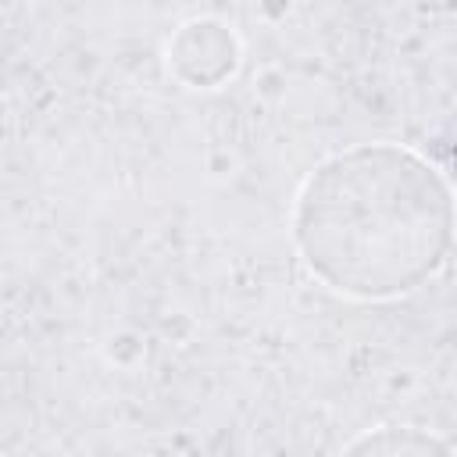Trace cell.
Returning <instances> with one entry per match:
<instances>
[{
	"label": "cell",
	"instance_id": "6da1fadb",
	"mask_svg": "<svg viewBox=\"0 0 457 457\" xmlns=\"http://www.w3.org/2000/svg\"><path fill=\"white\" fill-rule=\"evenodd\" d=\"M293 243L339 296L378 303L432 282L453 250L446 175L403 143H357L318 161L293 200Z\"/></svg>",
	"mask_w": 457,
	"mask_h": 457
},
{
	"label": "cell",
	"instance_id": "7a4b0ae2",
	"mask_svg": "<svg viewBox=\"0 0 457 457\" xmlns=\"http://www.w3.org/2000/svg\"><path fill=\"white\" fill-rule=\"evenodd\" d=\"M239 64V39L221 18H189L168 43V68L193 89H214L232 79Z\"/></svg>",
	"mask_w": 457,
	"mask_h": 457
},
{
	"label": "cell",
	"instance_id": "3957f363",
	"mask_svg": "<svg viewBox=\"0 0 457 457\" xmlns=\"http://www.w3.org/2000/svg\"><path fill=\"white\" fill-rule=\"evenodd\" d=\"M339 457H453V450L421 425H378L350 439Z\"/></svg>",
	"mask_w": 457,
	"mask_h": 457
}]
</instances>
